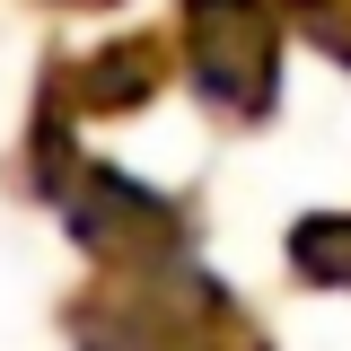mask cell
<instances>
[{"label":"cell","instance_id":"cell-1","mask_svg":"<svg viewBox=\"0 0 351 351\" xmlns=\"http://www.w3.org/2000/svg\"><path fill=\"white\" fill-rule=\"evenodd\" d=\"M71 325H80V351H272L237 307V290L193 255L97 263Z\"/></svg>","mask_w":351,"mask_h":351},{"label":"cell","instance_id":"cell-2","mask_svg":"<svg viewBox=\"0 0 351 351\" xmlns=\"http://www.w3.org/2000/svg\"><path fill=\"white\" fill-rule=\"evenodd\" d=\"M281 0H184L176 9V53L193 97L228 123H263L281 97Z\"/></svg>","mask_w":351,"mask_h":351},{"label":"cell","instance_id":"cell-3","mask_svg":"<svg viewBox=\"0 0 351 351\" xmlns=\"http://www.w3.org/2000/svg\"><path fill=\"white\" fill-rule=\"evenodd\" d=\"M167 62H184V53H167V36L97 44V53H80V62H53V71H44V106H62L71 123H80V114H123V106H149V97L167 88Z\"/></svg>","mask_w":351,"mask_h":351},{"label":"cell","instance_id":"cell-4","mask_svg":"<svg viewBox=\"0 0 351 351\" xmlns=\"http://www.w3.org/2000/svg\"><path fill=\"white\" fill-rule=\"evenodd\" d=\"M290 263L316 290H351V211H316L290 228Z\"/></svg>","mask_w":351,"mask_h":351},{"label":"cell","instance_id":"cell-5","mask_svg":"<svg viewBox=\"0 0 351 351\" xmlns=\"http://www.w3.org/2000/svg\"><path fill=\"white\" fill-rule=\"evenodd\" d=\"M281 18H290L325 62H343V71H351V0H281Z\"/></svg>","mask_w":351,"mask_h":351},{"label":"cell","instance_id":"cell-6","mask_svg":"<svg viewBox=\"0 0 351 351\" xmlns=\"http://www.w3.org/2000/svg\"><path fill=\"white\" fill-rule=\"evenodd\" d=\"M71 9H114V0H71Z\"/></svg>","mask_w":351,"mask_h":351}]
</instances>
